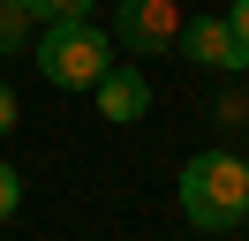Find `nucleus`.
I'll return each instance as SVG.
<instances>
[{"mask_svg":"<svg viewBox=\"0 0 249 241\" xmlns=\"http://www.w3.org/2000/svg\"><path fill=\"white\" fill-rule=\"evenodd\" d=\"M174 189H181V219L204 234H234L249 219V158H234V151H196Z\"/></svg>","mask_w":249,"mask_h":241,"instance_id":"1","label":"nucleus"},{"mask_svg":"<svg viewBox=\"0 0 249 241\" xmlns=\"http://www.w3.org/2000/svg\"><path fill=\"white\" fill-rule=\"evenodd\" d=\"M38 68H46L53 90H91L98 75L113 68V38L91 23V15H76V23H46V38H38Z\"/></svg>","mask_w":249,"mask_h":241,"instance_id":"2","label":"nucleus"},{"mask_svg":"<svg viewBox=\"0 0 249 241\" xmlns=\"http://www.w3.org/2000/svg\"><path fill=\"white\" fill-rule=\"evenodd\" d=\"M113 38L128 45V53H174V38H181V0H113Z\"/></svg>","mask_w":249,"mask_h":241,"instance_id":"3","label":"nucleus"},{"mask_svg":"<svg viewBox=\"0 0 249 241\" xmlns=\"http://www.w3.org/2000/svg\"><path fill=\"white\" fill-rule=\"evenodd\" d=\"M181 60H196V68H249V45L234 38L227 15H181Z\"/></svg>","mask_w":249,"mask_h":241,"instance_id":"4","label":"nucleus"},{"mask_svg":"<svg viewBox=\"0 0 249 241\" xmlns=\"http://www.w3.org/2000/svg\"><path fill=\"white\" fill-rule=\"evenodd\" d=\"M91 98H98V113H106L113 128H128V120L151 113V83H143V68H106V75L91 83Z\"/></svg>","mask_w":249,"mask_h":241,"instance_id":"5","label":"nucleus"},{"mask_svg":"<svg viewBox=\"0 0 249 241\" xmlns=\"http://www.w3.org/2000/svg\"><path fill=\"white\" fill-rule=\"evenodd\" d=\"M23 45H31V15H23V0H0V60Z\"/></svg>","mask_w":249,"mask_h":241,"instance_id":"6","label":"nucleus"},{"mask_svg":"<svg viewBox=\"0 0 249 241\" xmlns=\"http://www.w3.org/2000/svg\"><path fill=\"white\" fill-rule=\"evenodd\" d=\"M98 0H23V15L31 23H76V15H91Z\"/></svg>","mask_w":249,"mask_h":241,"instance_id":"7","label":"nucleus"},{"mask_svg":"<svg viewBox=\"0 0 249 241\" xmlns=\"http://www.w3.org/2000/svg\"><path fill=\"white\" fill-rule=\"evenodd\" d=\"M16 204H23V173L0 158V219H16Z\"/></svg>","mask_w":249,"mask_h":241,"instance_id":"8","label":"nucleus"},{"mask_svg":"<svg viewBox=\"0 0 249 241\" xmlns=\"http://www.w3.org/2000/svg\"><path fill=\"white\" fill-rule=\"evenodd\" d=\"M8 128H16V90L0 83V136H8Z\"/></svg>","mask_w":249,"mask_h":241,"instance_id":"9","label":"nucleus"},{"mask_svg":"<svg viewBox=\"0 0 249 241\" xmlns=\"http://www.w3.org/2000/svg\"><path fill=\"white\" fill-rule=\"evenodd\" d=\"M227 23H234V38L249 45V0H234V15H227Z\"/></svg>","mask_w":249,"mask_h":241,"instance_id":"10","label":"nucleus"}]
</instances>
